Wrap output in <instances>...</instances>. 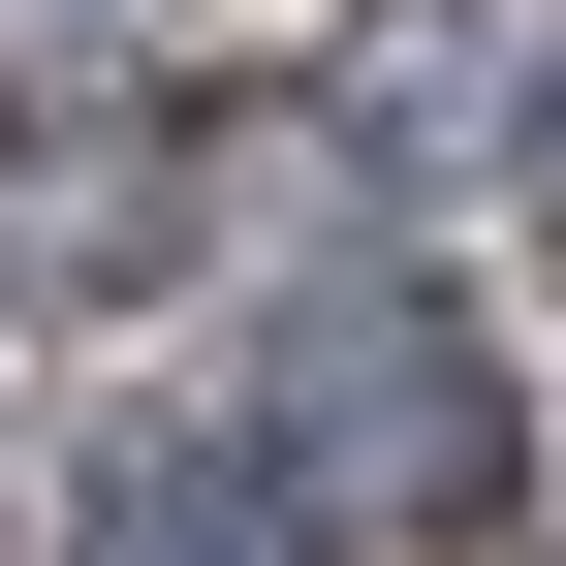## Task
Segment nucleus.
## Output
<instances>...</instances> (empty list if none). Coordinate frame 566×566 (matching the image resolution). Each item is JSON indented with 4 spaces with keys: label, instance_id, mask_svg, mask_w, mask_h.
Wrapping results in <instances>:
<instances>
[{
    "label": "nucleus",
    "instance_id": "nucleus-1",
    "mask_svg": "<svg viewBox=\"0 0 566 566\" xmlns=\"http://www.w3.org/2000/svg\"><path fill=\"white\" fill-rule=\"evenodd\" d=\"M315 441H378V504H504V409H472L441 315H346L315 346Z\"/></svg>",
    "mask_w": 566,
    "mask_h": 566
},
{
    "label": "nucleus",
    "instance_id": "nucleus-2",
    "mask_svg": "<svg viewBox=\"0 0 566 566\" xmlns=\"http://www.w3.org/2000/svg\"><path fill=\"white\" fill-rule=\"evenodd\" d=\"M95 566H283V535H252V472H158V504L95 472Z\"/></svg>",
    "mask_w": 566,
    "mask_h": 566
}]
</instances>
